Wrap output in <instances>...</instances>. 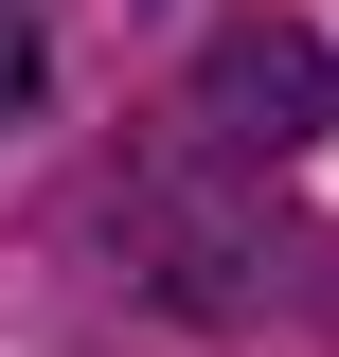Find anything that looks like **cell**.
<instances>
[{"label":"cell","instance_id":"6da1fadb","mask_svg":"<svg viewBox=\"0 0 339 357\" xmlns=\"http://www.w3.org/2000/svg\"><path fill=\"white\" fill-rule=\"evenodd\" d=\"M322 107H339V89H322V54H303L286 18H232V36L197 54V126L232 143V161H286V143H322Z\"/></svg>","mask_w":339,"mask_h":357},{"label":"cell","instance_id":"7a4b0ae2","mask_svg":"<svg viewBox=\"0 0 339 357\" xmlns=\"http://www.w3.org/2000/svg\"><path fill=\"white\" fill-rule=\"evenodd\" d=\"M18 89H36V18L0 0V107H18Z\"/></svg>","mask_w":339,"mask_h":357}]
</instances>
